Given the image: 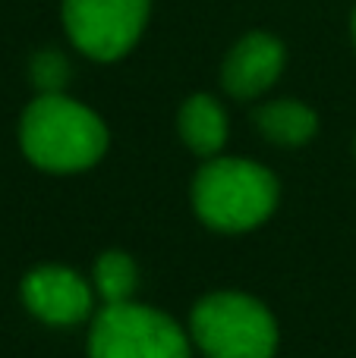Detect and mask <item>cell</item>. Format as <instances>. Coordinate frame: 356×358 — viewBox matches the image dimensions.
I'll return each instance as SVG.
<instances>
[{"label": "cell", "instance_id": "cell-1", "mask_svg": "<svg viewBox=\"0 0 356 358\" xmlns=\"http://www.w3.org/2000/svg\"><path fill=\"white\" fill-rule=\"evenodd\" d=\"M19 145L35 167L76 173L101 161L107 129L85 104L67 94H38L19 120Z\"/></svg>", "mask_w": 356, "mask_h": 358}, {"label": "cell", "instance_id": "cell-2", "mask_svg": "<svg viewBox=\"0 0 356 358\" xmlns=\"http://www.w3.org/2000/svg\"><path fill=\"white\" fill-rule=\"evenodd\" d=\"M193 204L208 227L243 233L275 210L278 179L243 157H214L196 173Z\"/></svg>", "mask_w": 356, "mask_h": 358}, {"label": "cell", "instance_id": "cell-3", "mask_svg": "<svg viewBox=\"0 0 356 358\" xmlns=\"http://www.w3.org/2000/svg\"><path fill=\"white\" fill-rule=\"evenodd\" d=\"M193 336L208 358H271L278 349L275 317L240 292L202 299L193 311Z\"/></svg>", "mask_w": 356, "mask_h": 358}, {"label": "cell", "instance_id": "cell-4", "mask_svg": "<svg viewBox=\"0 0 356 358\" xmlns=\"http://www.w3.org/2000/svg\"><path fill=\"white\" fill-rule=\"evenodd\" d=\"M88 358H189V343L167 315L123 302L95 317Z\"/></svg>", "mask_w": 356, "mask_h": 358}, {"label": "cell", "instance_id": "cell-5", "mask_svg": "<svg viewBox=\"0 0 356 358\" xmlns=\"http://www.w3.org/2000/svg\"><path fill=\"white\" fill-rule=\"evenodd\" d=\"M151 0H63V29L85 57L120 60L136 48Z\"/></svg>", "mask_w": 356, "mask_h": 358}, {"label": "cell", "instance_id": "cell-6", "mask_svg": "<svg viewBox=\"0 0 356 358\" xmlns=\"http://www.w3.org/2000/svg\"><path fill=\"white\" fill-rule=\"evenodd\" d=\"M22 299L35 317L57 327L76 324L92 311V289L67 267H38L22 280Z\"/></svg>", "mask_w": 356, "mask_h": 358}, {"label": "cell", "instance_id": "cell-7", "mask_svg": "<svg viewBox=\"0 0 356 358\" xmlns=\"http://www.w3.org/2000/svg\"><path fill=\"white\" fill-rule=\"evenodd\" d=\"M284 69V44L275 35L252 31L240 38L221 66V85L240 101L259 98L278 82Z\"/></svg>", "mask_w": 356, "mask_h": 358}, {"label": "cell", "instance_id": "cell-8", "mask_svg": "<svg viewBox=\"0 0 356 358\" xmlns=\"http://www.w3.org/2000/svg\"><path fill=\"white\" fill-rule=\"evenodd\" d=\"M180 136L199 157H214L227 142L224 107L212 94H193L180 107Z\"/></svg>", "mask_w": 356, "mask_h": 358}, {"label": "cell", "instance_id": "cell-9", "mask_svg": "<svg viewBox=\"0 0 356 358\" xmlns=\"http://www.w3.org/2000/svg\"><path fill=\"white\" fill-rule=\"evenodd\" d=\"M256 126L275 145H306L319 129V117L300 101H271L256 110Z\"/></svg>", "mask_w": 356, "mask_h": 358}, {"label": "cell", "instance_id": "cell-10", "mask_svg": "<svg viewBox=\"0 0 356 358\" xmlns=\"http://www.w3.org/2000/svg\"><path fill=\"white\" fill-rule=\"evenodd\" d=\"M139 283V271L132 264L130 255L123 252H107L95 264V289L101 292L107 305H123L132 299Z\"/></svg>", "mask_w": 356, "mask_h": 358}, {"label": "cell", "instance_id": "cell-11", "mask_svg": "<svg viewBox=\"0 0 356 358\" xmlns=\"http://www.w3.org/2000/svg\"><path fill=\"white\" fill-rule=\"evenodd\" d=\"M29 76H32V85L38 88V94H63V88L69 82V63L60 50L44 48L32 57Z\"/></svg>", "mask_w": 356, "mask_h": 358}, {"label": "cell", "instance_id": "cell-12", "mask_svg": "<svg viewBox=\"0 0 356 358\" xmlns=\"http://www.w3.org/2000/svg\"><path fill=\"white\" fill-rule=\"evenodd\" d=\"M350 31H353V41H356V10H353V19H350Z\"/></svg>", "mask_w": 356, "mask_h": 358}]
</instances>
